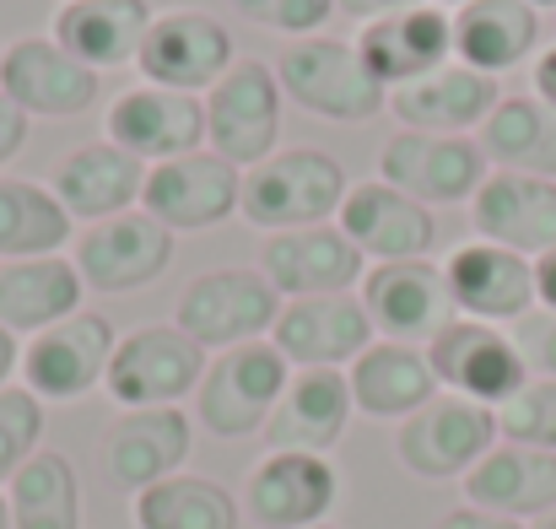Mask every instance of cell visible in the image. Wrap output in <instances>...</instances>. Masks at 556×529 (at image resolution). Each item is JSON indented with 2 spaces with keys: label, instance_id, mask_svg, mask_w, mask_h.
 <instances>
[{
  "label": "cell",
  "instance_id": "cell-7",
  "mask_svg": "<svg viewBox=\"0 0 556 529\" xmlns=\"http://www.w3.org/2000/svg\"><path fill=\"white\" fill-rule=\"evenodd\" d=\"M232 65H238L232 27L205 5L157 11L147 38H141V54H136L141 81L168 87V92H189V98H205Z\"/></svg>",
  "mask_w": 556,
  "mask_h": 529
},
{
  "label": "cell",
  "instance_id": "cell-15",
  "mask_svg": "<svg viewBox=\"0 0 556 529\" xmlns=\"http://www.w3.org/2000/svg\"><path fill=\"white\" fill-rule=\"evenodd\" d=\"M363 308L372 319L378 341H400V347H427L454 314L448 298V276L432 260H394V265H368L363 287H357Z\"/></svg>",
  "mask_w": 556,
  "mask_h": 529
},
{
  "label": "cell",
  "instance_id": "cell-44",
  "mask_svg": "<svg viewBox=\"0 0 556 529\" xmlns=\"http://www.w3.org/2000/svg\"><path fill=\"white\" fill-rule=\"evenodd\" d=\"M530 92H535L546 109H556V43H546V49L535 54V65H530Z\"/></svg>",
  "mask_w": 556,
  "mask_h": 529
},
{
  "label": "cell",
  "instance_id": "cell-2",
  "mask_svg": "<svg viewBox=\"0 0 556 529\" xmlns=\"http://www.w3.org/2000/svg\"><path fill=\"white\" fill-rule=\"evenodd\" d=\"M346 168L319 152V147H281L265 163L243 168V200L238 216L254 232H298V227H325L336 222L346 200Z\"/></svg>",
  "mask_w": 556,
  "mask_h": 529
},
{
  "label": "cell",
  "instance_id": "cell-50",
  "mask_svg": "<svg viewBox=\"0 0 556 529\" xmlns=\"http://www.w3.org/2000/svg\"><path fill=\"white\" fill-rule=\"evenodd\" d=\"M530 5H535V11H556V0H530Z\"/></svg>",
  "mask_w": 556,
  "mask_h": 529
},
{
  "label": "cell",
  "instance_id": "cell-34",
  "mask_svg": "<svg viewBox=\"0 0 556 529\" xmlns=\"http://www.w3.org/2000/svg\"><path fill=\"white\" fill-rule=\"evenodd\" d=\"M65 243H76V222L60 194L38 178L0 174V265L65 254Z\"/></svg>",
  "mask_w": 556,
  "mask_h": 529
},
{
  "label": "cell",
  "instance_id": "cell-20",
  "mask_svg": "<svg viewBox=\"0 0 556 529\" xmlns=\"http://www.w3.org/2000/svg\"><path fill=\"white\" fill-rule=\"evenodd\" d=\"M443 276H448V298H454L459 319L519 325L525 314L541 308V298H535V260H525V254H514L503 243L470 238V243L448 249Z\"/></svg>",
  "mask_w": 556,
  "mask_h": 529
},
{
  "label": "cell",
  "instance_id": "cell-26",
  "mask_svg": "<svg viewBox=\"0 0 556 529\" xmlns=\"http://www.w3.org/2000/svg\"><path fill=\"white\" fill-rule=\"evenodd\" d=\"M470 227L486 243H503L525 260H541L546 249H556V178L492 168L470 200Z\"/></svg>",
  "mask_w": 556,
  "mask_h": 529
},
{
  "label": "cell",
  "instance_id": "cell-13",
  "mask_svg": "<svg viewBox=\"0 0 556 529\" xmlns=\"http://www.w3.org/2000/svg\"><path fill=\"white\" fill-rule=\"evenodd\" d=\"M194 449V421L179 405H157V411H119L103 427L98 459H103V481L125 497H141L147 487L179 476Z\"/></svg>",
  "mask_w": 556,
  "mask_h": 529
},
{
  "label": "cell",
  "instance_id": "cell-48",
  "mask_svg": "<svg viewBox=\"0 0 556 529\" xmlns=\"http://www.w3.org/2000/svg\"><path fill=\"white\" fill-rule=\"evenodd\" d=\"M530 529H556V508H552V514H541V519H535Z\"/></svg>",
  "mask_w": 556,
  "mask_h": 529
},
{
  "label": "cell",
  "instance_id": "cell-41",
  "mask_svg": "<svg viewBox=\"0 0 556 529\" xmlns=\"http://www.w3.org/2000/svg\"><path fill=\"white\" fill-rule=\"evenodd\" d=\"M27 125H33V119H27V114H22V109H16V103L0 92V174H5V163H11V158L27 147Z\"/></svg>",
  "mask_w": 556,
  "mask_h": 529
},
{
  "label": "cell",
  "instance_id": "cell-22",
  "mask_svg": "<svg viewBox=\"0 0 556 529\" xmlns=\"http://www.w3.org/2000/svg\"><path fill=\"white\" fill-rule=\"evenodd\" d=\"M372 341L378 336H372V319L357 292L292 298V303H281L276 330H270V347L292 367H341V373L368 352Z\"/></svg>",
  "mask_w": 556,
  "mask_h": 529
},
{
  "label": "cell",
  "instance_id": "cell-11",
  "mask_svg": "<svg viewBox=\"0 0 556 529\" xmlns=\"http://www.w3.org/2000/svg\"><path fill=\"white\" fill-rule=\"evenodd\" d=\"M71 265H76L87 292L125 298V292L152 287L174 265V232L147 211H125L114 222L81 227L76 243H71Z\"/></svg>",
  "mask_w": 556,
  "mask_h": 529
},
{
  "label": "cell",
  "instance_id": "cell-42",
  "mask_svg": "<svg viewBox=\"0 0 556 529\" xmlns=\"http://www.w3.org/2000/svg\"><path fill=\"white\" fill-rule=\"evenodd\" d=\"M438 529H530L519 525V519H503V514H481V508H470V503H459V508H448Z\"/></svg>",
  "mask_w": 556,
  "mask_h": 529
},
{
  "label": "cell",
  "instance_id": "cell-30",
  "mask_svg": "<svg viewBox=\"0 0 556 529\" xmlns=\"http://www.w3.org/2000/svg\"><path fill=\"white\" fill-rule=\"evenodd\" d=\"M465 503L481 514H503L519 525H535L541 514L556 508V454L541 449H519V443H497L492 454H481V465L459 481Z\"/></svg>",
  "mask_w": 556,
  "mask_h": 529
},
{
  "label": "cell",
  "instance_id": "cell-31",
  "mask_svg": "<svg viewBox=\"0 0 556 529\" xmlns=\"http://www.w3.org/2000/svg\"><path fill=\"white\" fill-rule=\"evenodd\" d=\"M81 276L71 254H43V260H5L0 265V325L16 341H33L38 330L81 314Z\"/></svg>",
  "mask_w": 556,
  "mask_h": 529
},
{
  "label": "cell",
  "instance_id": "cell-5",
  "mask_svg": "<svg viewBox=\"0 0 556 529\" xmlns=\"http://www.w3.org/2000/svg\"><path fill=\"white\" fill-rule=\"evenodd\" d=\"M205 152L227 158L232 168H254L270 152H281V109L287 92L276 81V65L238 60L205 98Z\"/></svg>",
  "mask_w": 556,
  "mask_h": 529
},
{
  "label": "cell",
  "instance_id": "cell-29",
  "mask_svg": "<svg viewBox=\"0 0 556 529\" xmlns=\"http://www.w3.org/2000/svg\"><path fill=\"white\" fill-rule=\"evenodd\" d=\"M541 27L546 22L530 0H470L454 11V60L481 71V76L535 65Z\"/></svg>",
  "mask_w": 556,
  "mask_h": 529
},
{
  "label": "cell",
  "instance_id": "cell-49",
  "mask_svg": "<svg viewBox=\"0 0 556 529\" xmlns=\"http://www.w3.org/2000/svg\"><path fill=\"white\" fill-rule=\"evenodd\" d=\"M432 5H443V11H459V5H470V0H432Z\"/></svg>",
  "mask_w": 556,
  "mask_h": 529
},
{
  "label": "cell",
  "instance_id": "cell-52",
  "mask_svg": "<svg viewBox=\"0 0 556 529\" xmlns=\"http://www.w3.org/2000/svg\"><path fill=\"white\" fill-rule=\"evenodd\" d=\"M0 54H5V43H0Z\"/></svg>",
  "mask_w": 556,
  "mask_h": 529
},
{
  "label": "cell",
  "instance_id": "cell-38",
  "mask_svg": "<svg viewBox=\"0 0 556 529\" xmlns=\"http://www.w3.org/2000/svg\"><path fill=\"white\" fill-rule=\"evenodd\" d=\"M43 449V400L27 383L0 389V487Z\"/></svg>",
  "mask_w": 556,
  "mask_h": 529
},
{
  "label": "cell",
  "instance_id": "cell-24",
  "mask_svg": "<svg viewBox=\"0 0 556 529\" xmlns=\"http://www.w3.org/2000/svg\"><path fill=\"white\" fill-rule=\"evenodd\" d=\"M352 383L341 367H292L281 405L265 421V443L281 454H330L352 427Z\"/></svg>",
  "mask_w": 556,
  "mask_h": 529
},
{
  "label": "cell",
  "instance_id": "cell-37",
  "mask_svg": "<svg viewBox=\"0 0 556 529\" xmlns=\"http://www.w3.org/2000/svg\"><path fill=\"white\" fill-rule=\"evenodd\" d=\"M497 443L556 454V378H525V389L497 405Z\"/></svg>",
  "mask_w": 556,
  "mask_h": 529
},
{
  "label": "cell",
  "instance_id": "cell-19",
  "mask_svg": "<svg viewBox=\"0 0 556 529\" xmlns=\"http://www.w3.org/2000/svg\"><path fill=\"white\" fill-rule=\"evenodd\" d=\"M260 276L281 292V303L292 298H336V292H357L368 276V260L357 254V243L325 222V227H298V232H270L260 238Z\"/></svg>",
  "mask_w": 556,
  "mask_h": 529
},
{
  "label": "cell",
  "instance_id": "cell-21",
  "mask_svg": "<svg viewBox=\"0 0 556 529\" xmlns=\"http://www.w3.org/2000/svg\"><path fill=\"white\" fill-rule=\"evenodd\" d=\"M336 227L357 243V254L368 265H394V260H427L438 249V211L416 205L410 194H400L394 184L372 174L346 189Z\"/></svg>",
  "mask_w": 556,
  "mask_h": 529
},
{
  "label": "cell",
  "instance_id": "cell-17",
  "mask_svg": "<svg viewBox=\"0 0 556 529\" xmlns=\"http://www.w3.org/2000/svg\"><path fill=\"white\" fill-rule=\"evenodd\" d=\"M336 497H341V476H336L330 454L270 449L260 465H249L238 508L260 529H314L330 519Z\"/></svg>",
  "mask_w": 556,
  "mask_h": 529
},
{
  "label": "cell",
  "instance_id": "cell-36",
  "mask_svg": "<svg viewBox=\"0 0 556 529\" xmlns=\"http://www.w3.org/2000/svg\"><path fill=\"white\" fill-rule=\"evenodd\" d=\"M130 519L136 529H238L243 508L222 481L179 470V476L147 487L141 497H130Z\"/></svg>",
  "mask_w": 556,
  "mask_h": 529
},
{
  "label": "cell",
  "instance_id": "cell-18",
  "mask_svg": "<svg viewBox=\"0 0 556 529\" xmlns=\"http://www.w3.org/2000/svg\"><path fill=\"white\" fill-rule=\"evenodd\" d=\"M103 141H114L119 152H130L147 168L174 163V158L205 147V103L189 92L152 87V81L125 87L103 114Z\"/></svg>",
  "mask_w": 556,
  "mask_h": 529
},
{
  "label": "cell",
  "instance_id": "cell-43",
  "mask_svg": "<svg viewBox=\"0 0 556 529\" xmlns=\"http://www.w3.org/2000/svg\"><path fill=\"white\" fill-rule=\"evenodd\" d=\"M410 5H421V0H336V11L346 16V22H378V16H394V11H410Z\"/></svg>",
  "mask_w": 556,
  "mask_h": 529
},
{
  "label": "cell",
  "instance_id": "cell-6",
  "mask_svg": "<svg viewBox=\"0 0 556 529\" xmlns=\"http://www.w3.org/2000/svg\"><path fill=\"white\" fill-rule=\"evenodd\" d=\"M492 449H497V411L443 389L394 427V459L416 481H465Z\"/></svg>",
  "mask_w": 556,
  "mask_h": 529
},
{
  "label": "cell",
  "instance_id": "cell-40",
  "mask_svg": "<svg viewBox=\"0 0 556 529\" xmlns=\"http://www.w3.org/2000/svg\"><path fill=\"white\" fill-rule=\"evenodd\" d=\"M514 347L525 356L530 378H556V314L535 308L514 325Z\"/></svg>",
  "mask_w": 556,
  "mask_h": 529
},
{
  "label": "cell",
  "instance_id": "cell-45",
  "mask_svg": "<svg viewBox=\"0 0 556 529\" xmlns=\"http://www.w3.org/2000/svg\"><path fill=\"white\" fill-rule=\"evenodd\" d=\"M535 298H541L546 314H556V249H546L535 260Z\"/></svg>",
  "mask_w": 556,
  "mask_h": 529
},
{
  "label": "cell",
  "instance_id": "cell-14",
  "mask_svg": "<svg viewBox=\"0 0 556 529\" xmlns=\"http://www.w3.org/2000/svg\"><path fill=\"white\" fill-rule=\"evenodd\" d=\"M0 92L27 119H76L103 98V76L71 60L49 33L11 38L0 54Z\"/></svg>",
  "mask_w": 556,
  "mask_h": 529
},
{
  "label": "cell",
  "instance_id": "cell-10",
  "mask_svg": "<svg viewBox=\"0 0 556 529\" xmlns=\"http://www.w3.org/2000/svg\"><path fill=\"white\" fill-rule=\"evenodd\" d=\"M421 352L432 362V378H438L443 394L476 400L486 411L514 400L525 389V378H530L525 356L514 347V330L481 325V319H448Z\"/></svg>",
  "mask_w": 556,
  "mask_h": 529
},
{
  "label": "cell",
  "instance_id": "cell-27",
  "mask_svg": "<svg viewBox=\"0 0 556 529\" xmlns=\"http://www.w3.org/2000/svg\"><path fill=\"white\" fill-rule=\"evenodd\" d=\"M49 189L60 194V205L71 211V222L98 227V222H114L125 211H141L147 163H136L130 152H119L114 141H87V147H76V152L60 158Z\"/></svg>",
  "mask_w": 556,
  "mask_h": 529
},
{
  "label": "cell",
  "instance_id": "cell-51",
  "mask_svg": "<svg viewBox=\"0 0 556 529\" xmlns=\"http://www.w3.org/2000/svg\"><path fill=\"white\" fill-rule=\"evenodd\" d=\"M314 529H336V525H314Z\"/></svg>",
  "mask_w": 556,
  "mask_h": 529
},
{
  "label": "cell",
  "instance_id": "cell-32",
  "mask_svg": "<svg viewBox=\"0 0 556 529\" xmlns=\"http://www.w3.org/2000/svg\"><path fill=\"white\" fill-rule=\"evenodd\" d=\"M346 383H352L357 416L394 421V427L405 416H416L438 394V378H432L427 352L421 347H400V341H372L368 352L346 367Z\"/></svg>",
  "mask_w": 556,
  "mask_h": 529
},
{
  "label": "cell",
  "instance_id": "cell-16",
  "mask_svg": "<svg viewBox=\"0 0 556 529\" xmlns=\"http://www.w3.org/2000/svg\"><path fill=\"white\" fill-rule=\"evenodd\" d=\"M238 200H243V168H232L205 147L147 168V189H141V211L157 216L174 238L222 227L227 216H238Z\"/></svg>",
  "mask_w": 556,
  "mask_h": 529
},
{
  "label": "cell",
  "instance_id": "cell-35",
  "mask_svg": "<svg viewBox=\"0 0 556 529\" xmlns=\"http://www.w3.org/2000/svg\"><path fill=\"white\" fill-rule=\"evenodd\" d=\"M11 529H81V476L60 449H38L11 481Z\"/></svg>",
  "mask_w": 556,
  "mask_h": 529
},
{
  "label": "cell",
  "instance_id": "cell-8",
  "mask_svg": "<svg viewBox=\"0 0 556 529\" xmlns=\"http://www.w3.org/2000/svg\"><path fill=\"white\" fill-rule=\"evenodd\" d=\"M211 356L189 341L179 325H141L130 336H119L103 394L119 411H157V405H179L185 394L200 389Z\"/></svg>",
  "mask_w": 556,
  "mask_h": 529
},
{
  "label": "cell",
  "instance_id": "cell-25",
  "mask_svg": "<svg viewBox=\"0 0 556 529\" xmlns=\"http://www.w3.org/2000/svg\"><path fill=\"white\" fill-rule=\"evenodd\" d=\"M497 103H503L497 76H481L459 60L389 92V114L400 119V130H421V136H476Z\"/></svg>",
  "mask_w": 556,
  "mask_h": 529
},
{
  "label": "cell",
  "instance_id": "cell-28",
  "mask_svg": "<svg viewBox=\"0 0 556 529\" xmlns=\"http://www.w3.org/2000/svg\"><path fill=\"white\" fill-rule=\"evenodd\" d=\"M152 5L147 0H65L49 22V38L81 60L87 71H114V65H136L141 38L152 27Z\"/></svg>",
  "mask_w": 556,
  "mask_h": 529
},
{
  "label": "cell",
  "instance_id": "cell-4",
  "mask_svg": "<svg viewBox=\"0 0 556 529\" xmlns=\"http://www.w3.org/2000/svg\"><path fill=\"white\" fill-rule=\"evenodd\" d=\"M287 378H292V362L270 341L216 352L194 389V421L211 438H254V432H265L270 411L281 405Z\"/></svg>",
  "mask_w": 556,
  "mask_h": 529
},
{
  "label": "cell",
  "instance_id": "cell-1",
  "mask_svg": "<svg viewBox=\"0 0 556 529\" xmlns=\"http://www.w3.org/2000/svg\"><path fill=\"white\" fill-rule=\"evenodd\" d=\"M270 65H276L287 103H298L314 119L368 125L378 114H389V87L363 65L357 43H346V38H330V33L287 38Z\"/></svg>",
  "mask_w": 556,
  "mask_h": 529
},
{
  "label": "cell",
  "instance_id": "cell-12",
  "mask_svg": "<svg viewBox=\"0 0 556 529\" xmlns=\"http://www.w3.org/2000/svg\"><path fill=\"white\" fill-rule=\"evenodd\" d=\"M114 325L92 308L38 330L33 341H22V383L43 400V405H71L87 400L92 389H103L109 362H114Z\"/></svg>",
  "mask_w": 556,
  "mask_h": 529
},
{
  "label": "cell",
  "instance_id": "cell-9",
  "mask_svg": "<svg viewBox=\"0 0 556 529\" xmlns=\"http://www.w3.org/2000/svg\"><path fill=\"white\" fill-rule=\"evenodd\" d=\"M492 163L476 136H421V130H394L378 152V178L410 194L416 205H470L476 189L486 184Z\"/></svg>",
  "mask_w": 556,
  "mask_h": 529
},
{
  "label": "cell",
  "instance_id": "cell-3",
  "mask_svg": "<svg viewBox=\"0 0 556 529\" xmlns=\"http://www.w3.org/2000/svg\"><path fill=\"white\" fill-rule=\"evenodd\" d=\"M276 314H281V292L260 276V265L200 270L194 281H185L174 303V325L205 356L249 347V341H270Z\"/></svg>",
  "mask_w": 556,
  "mask_h": 529
},
{
  "label": "cell",
  "instance_id": "cell-39",
  "mask_svg": "<svg viewBox=\"0 0 556 529\" xmlns=\"http://www.w3.org/2000/svg\"><path fill=\"white\" fill-rule=\"evenodd\" d=\"M232 11L281 38H314L336 16V0H232Z\"/></svg>",
  "mask_w": 556,
  "mask_h": 529
},
{
  "label": "cell",
  "instance_id": "cell-53",
  "mask_svg": "<svg viewBox=\"0 0 556 529\" xmlns=\"http://www.w3.org/2000/svg\"><path fill=\"white\" fill-rule=\"evenodd\" d=\"M60 5H65V0H60Z\"/></svg>",
  "mask_w": 556,
  "mask_h": 529
},
{
  "label": "cell",
  "instance_id": "cell-47",
  "mask_svg": "<svg viewBox=\"0 0 556 529\" xmlns=\"http://www.w3.org/2000/svg\"><path fill=\"white\" fill-rule=\"evenodd\" d=\"M0 529H11V503H5V487H0Z\"/></svg>",
  "mask_w": 556,
  "mask_h": 529
},
{
  "label": "cell",
  "instance_id": "cell-23",
  "mask_svg": "<svg viewBox=\"0 0 556 529\" xmlns=\"http://www.w3.org/2000/svg\"><path fill=\"white\" fill-rule=\"evenodd\" d=\"M357 54L372 76L394 92V87H410L443 65H454V11L421 0L410 11H394V16H378L357 33Z\"/></svg>",
  "mask_w": 556,
  "mask_h": 529
},
{
  "label": "cell",
  "instance_id": "cell-33",
  "mask_svg": "<svg viewBox=\"0 0 556 529\" xmlns=\"http://www.w3.org/2000/svg\"><path fill=\"white\" fill-rule=\"evenodd\" d=\"M476 141L497 174L556 178V109H546L535 92H503Z\"/></svg>",
  "mask_w": 556,
  "mask_h": 529
},
{
  "label": "cell",
  "instance_id": "cell-46",
  "mask_svg": "<svg viewBox=\"0 0 556 529\" xmlns=\"http://www.w3.org/2000/svg\"><path fill=\"white\" fill-rule=\"evenodd\" d=\"M22 378V341L0 325V389H11Z\"/></svg>",
  "mask_w": 556,
  "mask_h": 529
}]
</instances>
